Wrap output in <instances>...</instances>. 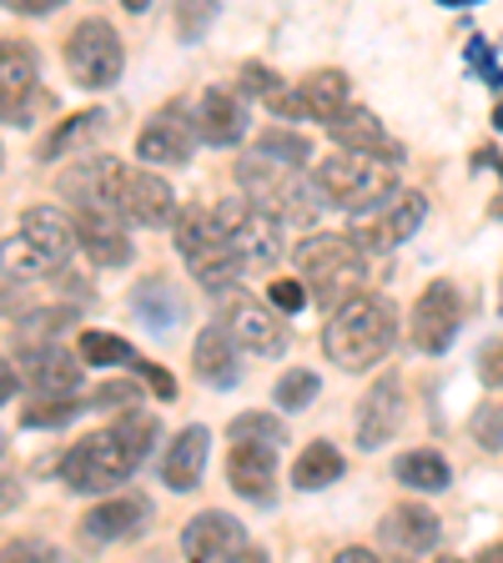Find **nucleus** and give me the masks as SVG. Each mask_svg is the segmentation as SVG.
<instances>
[{
    "instance_id": "nucleus-53",
    "label": "nucleus",
    "mask_w": 503,
    "mask_h": 563,
    "mask_svg": "<svg viewBox=\"0 0 503 563\" xmlns=\"http://www.w3.org/2000/svg\"><path fill=\"white\" fill-rule=\"evenodd\" d=\"M0 453H6V438H0Z\"/></svg>"
},
{
    "instance_id": "nucleus-37",
    "label": "nucleus",
    "mask_w": 503,
    "mask_h": 563,
    "mask_svg": "<svg viewBox=\"0 0 503 563\" xmlns=\"http://www.w3.org/2000/svg\"><path fill=\"white\" fill-rule=\"evenodd\" d=\"M258 152H262V156H272V162L303 166L307 156H313V141H307V136H297V131H282V126H272V131H262V136H258Z\"/></svg>"
},
{
    "instance_id": "nucleus-22",
    "label": "nucleus",
    "mask_w": 503,
    "mask_h": 563,
    "mask_svg": "<svg viewBox=\"0 0 503 563\" xmlns=\"http://www.w3.org/2000/svg\"><path fill=\"white\" fill-rule=\"evenodd\" d=\"M378 539H383V549H393V553H434L438 539H444V528H438L434 508L398 504V508H387V514H383Z\"/></svg>"
},
{
    "instance_id": "nucleus-50",
    "label": "nucleus",
    "mask_w": 503,
    "mask_h": 563,
    "mask_svg": "<svg viewBox=\"0 0 503 563\" xmlns=\"http://www.w3.org/2000/svg\"><path fill=\"white\" fill-rule=\"evenodd\" d=\"M493 126H499V131H503V101H499V106H493Z\"/></svg>"
},
{
    "instance_id": "nucleus-39",
    "label": "nucleus",
    "mask_w": 503,
    "mask_h": 563,
    "mask_svg": "<svg viewBox=\"0 0 503 563\" xmlns=\"http://www.w3.org/2000/svg\"><path fill=\"white\" fill-rule=\"evenodd\" d=\"M76 408H81V398H35L21 412V422L25 428H61V422L76 418Z\"/></svg>"
},
{
    "instance_id": "nucleus-40",
    "label": "nucleus",
    "mask_w": 503,
    "mask_h": 563,
    "mask_svg": "<svg viewBox=\"0 0 503 563\" xmlns=\"http://www.w3.org/2000/svg\"><path fill=\"white\" fill-rule=\"evenodd\" d=\"M307 297H313V292H307V282H303V277H277V282H272V287H267V302L277 307L282 317L303 312V307H307Z\"/></svg>"
},
{
    "instance_id": "nucleus-14",
    "label": "nucleus",
    "mask_w": 503,
    "mask_h": 563,
    "mask_svg": "<svg viewBox=\"0 0 503 563\" xmlns=\"http://www.w3.org/2000/svg\"><path fill=\"white\" fill-rule=\"evenodd\" d=\"M182 553L201 563H227V559H262L252 543H247V528L237 523L222 508H207L197 514L187 528H182Z\"/></svg>"
},
{
    "instance_id": "nucleus-7",
    "label": "nucleus",
    "mask_w": 503,
    "mask_h": 563,
    "mask_svg": "<svg viewBox=\"0 0 503 563\" xmlns=\"http://www.w3.org/2000/svg\"><path fill=\"white\" fill-rule=\"evenodd\" d=\"M66 70L81 91H111V86L121 81L127 46H121V35L111 31V21L91 15V21H81L66 35Z\"/></svg>"
},
{
    "instance_id": "nucleus-43",
    "label": "nucleus",
    "mask_w": 503,
    "mask_h": 563,
    "mask_svg": "<svg viewBox=\"0 0 503 563\" xmlns=\"http://www.w3.org/2000/svg\"><path fill=\"white\" fill-rule=\"evenodd\" d=\"M479 377L483 387H503V338L479 352Z\"/></svg>"
},
{
    "instance_id": "nucleus-51",
    "label": "nucleus",
    "mask_w": 503,
    "mask_h": 563,
    "mask_svg": "<svg viewBox=\"0 0 503 563\" xmlns=\"http://www.w3.org/2000/svg\"><path fill=\"white\" fill-rule=\"evenodd\" d=\"M438 5H479V0H438Z\"/></svg>"
},
{
    "instance_id": "nucleus-5",
    "label": "nucleus",
    "mask_w": 503,
    "mask_h": 563,
    "mask_svg": "<svg viewBox=\"0 0 503 563\" xmlns=\"http://www.w3.org/2000/svg\"><path fill=\"white\" fill-rule=\"evenodd\" d=\"M398 162L403 156H387V152H363V146H338L332 156H322L317 166V181L328 191L332 207L342 211H368L398 187Z\"/></svg>"
},
{
    "instance_id": "nucleus-34",
    "label": "nucleus",
    "mask_w": 503,
    "mask_h": 563,
    "mask_svg": "<svg viewBox=\"0 0 503 563\" xmlns=\"http://www.w3.org/2000/svg\"><path fill=\"white\" fill-rule=\"evenodd\" d=\"M136 312H141V322H146V328H156V332L176 328V317H182V297H176L162 277H146L136 287Z\"/></svg>"
},
{
    "instance_id": "nucleus-36",
    "label": "nucleus",
    "mask_w": 503,
    "mask_h": 563,
    "mask_svg": "<svg viewBox=\"0 0 503 563\" xmlns=\"http://www.w3.org/2000/svg\"><path fill=\"white\" fill-rule=\"evenodd\" d=\"M272 398H277L282 412L313 408V398H317V373H307V367H287V373L277 377V387H272Z\"/></svg>"
},
{
    "instance_id": "nucleus-48",
    "label": "nucleus",
    "mask_w": 503,
    "mask_h": 563,
    "mask_svg": "<svg viewBox=\"0 0 503 563\" xmlns=\"http://www.w3.org/2000/svg\"><path fill=\"white\" fill-rule=\"evenodd\" d=\"M338 563H378V559H373L368 549H342V553H338Z\"/></svg>"
},
{
    "instance_id": "nucleus-31",
    "label": "nucleus",
    "mask_w": 503,
    "mask_h": 563,
    "mask_svg": "<svg viewBox=\"0 0 503 563\" xmlns=\"http://www.w3.org/2000/svg\"><path fill=\"white\" fill-rule=\"evenodd\" d=\"M338 478H342V453L328 443V438H317V443H307L303 453H297V463H293V488L317 493V488H332Z\"/></svg>"
},
{
    "instance_id": "nucleus-32",
    "label": "nucleus",
    "mask_w": 503,
    "mask_h": 563,
    "mask_svg": "<svg viewBox=\"0 0 503 563\" xmlns=\"http://www.w3.org/2000/svg\"><path fill=\"white\" fill-rule=\"evenodd\" d=\"M0 272H6V277H15V282H31V277H56L61 262L46 257V252H41V246H35L25 232H15V236H6V242H0Z\"/></svg>"
},
{
    "instance_id": "nucleus-19",
    "label": "nucleus",
    "mask_w": 503,
    "mask_h": 563,
    "mask_svg": "<svg viewBox=\"0 0 503 563\" xmlns=\"http://www.w3.org/2000/svg\"><path fill=\"white\" fill-rule=\"evenodd\" d=\"M121 176L127 166L117 156H81V162L61 172L56 191L66 197V207H91V201H121Z\"/></svg>"
},
{
    "instance_id": "nucleus-33",
    "label": "nucleus",
    "mask_w": 503,
    "mask_h": 563,
    "mask_svg": "<svg viewBox=\"0 0 503 563\" xmlns=\"http://www.w3.org/2000/svg\"><path fill=\"white\" fill-rule=\"evenodd\" d=\"M76 352H81V363H91V367H136L141 363V352L131 347L127 338L101 332V328H86L81 342H76Z\"/></svg>"
},
{
    "instance_id": "nucleus-27",
    "label": "nucleus",
    "mask_w": 503,
    "mask_h": 563,
    "mask_svg": "<svg viewBox=\"0 0 503 563\" xmlns=\"http://www.w3.org/2000/svg\"><path fill=\"white\" fill-rule=\"evenodd\" d=\"M322 131H328V136L338 141V146H363V152L403 156V152H398V141L387 136L383 121H378L373 111H368V106H352V101H348V106H342V111H338V117H332Z\"/></svg>"
},
{
    "instance_id": "nucleus-30",
    "label": "nucleus",
    "mask_w": 503,
    "mask_h": 563,
    "mask_svg": "<svg viewBox=\"0 0 503 563\" xmlns=\"http://www.w3.org/2000/svg\"><path fill=\"white\" fill-rule=\"evenodd\" d=\"M393 478L413 493H444L453 483V468H448V457L434 453V448H413V453H403L393 463Z\"/></svg>"
},
{
    "instance_id": "nucleus-29",
    "label": "nucleus",
    "mask_w": 503,
    "mask_h": 563,
    "mask_svg": "<svg viewBox=\"0 0 503 563\" xmlns=\"http://www.w3.org/2000/svg\"><path fill=\"white\" fill-rule=\"evenodd\" d=\"M297 96H303L307 121H322V126H328L342 106H348V70H338V66L313 70V76H303Z\"/></svg>"
},
{
    "instance_id": "nucleus-49",
    "label": "nucleus",
    "mask_w": 503,
    "mask_h": 563,
    "mask_svg": "<svg viewBox=\"0 0 503 563\" xmlns=\"http://www.w3.org/2000/svg\"><path fill=\"white\" fill-rule=\"evenodd\" d=\"M121 5H127V11H136V15H141V11H146V5H152V0H121Z\"/></svg>"
},
{
    "instance_id": "nucleus-24",
    "label": "nucleus",
    "mask_w": 503,
    "mask_h": 563,
    "mask_svg": "<svg viewBox=\"0 0 503 563\" xmlns=\"http://www.w3.org/2000/svg\"><path fill=\"white\" fill-rule=\"evenodd\" d=\"M207 453H211V433H207V428H201V422L182 428V433L166 443V453H162V483H166L172 493L201 488V473H207Z\"/></svg>"
},
{
    "instance_id": "nucleus-38",
    "label": "nucleus",
    "mask_w": 503,
    "mask_h": 563,
    "mask_svg": "<svg viewBox=\"0 0 503 563\" xmlns=\"http://www.w3.org/2000/svg\"><path fill=\"white\" fill-rule=\"evenodd\" d=\"M217 11H222V0H176V35L187 46L201 41L211 31V21H217Z\"/></svg>"
},
{
    "instance_id": "nucleus-3",
    "label": "nucleus",
    "mask_w": 503,
    "mask_h": 563,
    "mask_svg": "<svg viewBox=\"0 0 503 563\" xmlns=\"http://www.w3.org/2000/svg\"><path fill=\"white\" fill-rule=\"evenodd\" d=\"M368 257H373V252H363L352 232H317L293 252L297 277L307 282V292H313L322 307H342L348 297L363 292Z\"/></svg>"
},
{
    "instance_id": "nucleus-28",
    "label": "nucleus",
    "mask_w": 503,
    "mask_h": 563,
    "mask_svg": "<svg viewBox=\"0 0 503 563\" xmlns=\"http://www.w3.org/2000/svg\"><path fill=\"white\" fill-rule=\"evenodd\" d=\"M111 126V111H101V106H91V111H81V117H66L56 131H51L46 141H41V162H61V156H81L86 146H91L101 131Z\"/></svg>"
},
{
    "instance_id": "nucleus-17",
    "label": "nucleus",
    "mask_w": 503,
    "mask_h": 563,
    "mask_svg": "<svg viewBox=\"0 0 503 563\" xmlns=\"http://www.w3.org/2000/svg\"><path fill=\"white\" fill-rule=\"evenodd\" d=\"M121 211H127L131 227L162 232V227L176 222V191L152 166H127V176H121Z\"/></svg>"
},
{
    "instance_id": "nucleus-41",
    "label": "nucleus",
    "mask_w": 503,
    "mask_h": 563,
    "mask_svg": "<svg viewBox=\"0 0 503 563\" xmlns=\"http://www.w3.org/2000/svg\"><path fill=\"white\" fill-rule=\"evenodd\" d=\"M473 443L489 448V453H499V448H503V412L493 408V402L473 412Z\"/></svg>"
},
{
    "instance_id": "nucleus-52",
    "label": "nucleus",
    "mask_w": 503,
    "mask_h": 563,
    "mask_svg": "<svg viewBox=\"0 0 503 563\" xmlns=\"http://www.w3.org/2000/svg\"><path fill=\"white\" fill-rule=\"evenodd\" d=\"M499 307H503V277H499Z\"/></svg>"
},
{
    "instance_id": "nucleus-1",
    "label": "nucleus",
    "mask_w": 503,
    "mask_h": 563,
    "mask_svg": "<svg viewBox=\"0 0 503 563\" xmlns=\"http://www.w3.org/2000/svg\"><path fill=\"white\" fill-rule=\"evenodd\" d=\"M156 418L131 412V418L111 422L101 433H86L61 453V483L70 493H111L141 468V457L152 453Z\"/></svg>"
},
{
    "instance_id": "nucleus-10",
    "label": "nucleus",
    "mask_w": 503,
    "mask_h": 563,
    "mask_svg": "<svg viewBox=\"0 0 503 563\" xmlns=\"http://www.w3.org/2000/svg\"><path fill=\"white\" fill-rule=\"evenodd\" d=\"M458 328H463V297H458L453 282H428L418 292V302H413L408 312V338L418 352H428V357H444L448 347H453Z\"/></svg>"
},
{
    "instance_id": "nucleus-42",
    "label": "nucleus",
    "mask_w": 503,
    "mask_h": 563,
    "mask_svg": "<svg viewBox=\"0 0 503 563\" xmlns=\"http://www.w3.org/2000/svg\"><path fill=\"white\" fill-rule=\"evenodd\" d=\"M0 559H11V563H21V559H61V549L56 543H46V539H15V543L0 549Z\"/></svg>"
},
{
    "instance_id": "nucleus-16",
    "label": "nucleus",
    "mask_w": 503,
    "mask_h": 563,
    "mask_svg": "<svg viewBox=\"0 0 503 563\" xmlns=\"http://www.w3.org/2000/svg\"><path fill=\"white\" fill-rule=\"evenodd\" d=\"M76 232H81V252H91L101 267H127L131 242H127V211L121 201H91V207H70Z\"/></svg>"
},
{
    "instance_id": "nucleus-11",
    "label": "nucleus",
    "mask_w": 503,
    "mask_h": 563,
    "mask_svg": "<svg viewBox=\"0 0 503 563\" xmlns=\"http://www.w3.org/2000/svg\"><path fill=\"white\" fill-rule=\"evenodd\" d=\"M217 297H222L227 328L242 342V352H252V357H282V352H287V328H282V317L272 302H258V297L232 292V287Z\"/></svg>"
},
{
    "instance_id": "nucleus-2",
    "label": "nucleus",
    "mask_w": 503,
    "mask_h": 563,
    "mask_svg": "<svg viewBox=\"0 0 503 563\" xmlns=\"http://www.w3.org/2000/svg\"><path fill=\"white\" fill-rule=\"evenodd\" d=\"M398 342V307L378 292H358L342 307H332L328 328H322V352L342 373H368L393 352Z\"/></svg>"
},
{
    "instance_id": "nucleus-8",
    "label": "nucleus",
    "mask_w": 503,
    "mask_h": 563,
    "mask_svg": "<svg viewBox=\"0 0 503 563\" xmlns=\"http://www.w3.org/2000/svg\"><path fill=\"white\" fill-rule=\"evenodd\" d=\"M217 217H222L227 227V242H232L237 262H242V272H267L282 262V217H272L267 207H258L252 197H232L217 207Z\"/></svg>"
},
{
    "instance_id": "nucleus-25",
    "label": "nucleus",
    "mask_w": 503,
    "mask_h": 563,
    "mask_svg": "<svg viewBox=\"0 0 503 563\" xmlns=\"http://www.w3.org/2000/svg\"><path fill=\"white\" fill-rule=\"evenodd\" d=\"M227 478H232V493L252 498V504H272V493H277V448L232 443Z\"/></svg>"
},
{
    "instance_id": "nucleus-6",
    "label": "nucleus",
    "mask_w": 503,
    "mask_h": 563,
    "mask_svg": "<svg viewBox=\"0 0 503 563\" xmlns=\"http://www.w3.org/2000/svg\"><path fill=\"white\" fill-rule=\"evenodd\" d=\"M172 236H176V252H182L187 272L207 292H227V287L242 277V262H237L232 242H227V227H222V217H217V207L176 211Z\"/></svg>"
},
{
    "instance_id": "nucleus-12",
    "label": "nucleus",
    "mask_w": 503,
    "mask_h": 563,
    "mask_svg": "<svg viewBox=\"0 0 503 563\" xmlns=\"http://www.w3.org/2000/svg\"><path fill=\"white\" fill-rule=\"evenodd\" d=\"M197 121H192V106L187 101H172L162 106L136 136V156L146 166H187L192 162V146H197Z\"/></svg>"
},
{
    "instance_id": "nucleus-13",
    "label": "nucleus",
    "mask_w": 503,
    "mask_h": 563,
    "mask_svg": "<svg viewBox=\"0 0 503 563\" xmlns=\"http://www.w3.org/2000/svg\"><path fill=\"white\" fill-rule=\"evenodd\" d=\"M41 91V56L25 41H0V121L6 126H31V106Z\"/></svg>"
},
{
    "instance_id": "nucleus-9",
    "label": "nucleus",
    "mask_w": 503,
    "mask_h": 563,
    "mask_svg": "<svg viewBox=\"0 0 503 563\" xmlns=\"http://www.w3.org/2000/svg\"><path fill=\"white\" fill-rule=\"evenodd\" d=\"M423 217H428V201H423V191L393 187L383 201H378V207L358 211V222H352V236H358V246H363V252L383 257V252H398L408 236H418Z\"/></svg>"
},
{
    "instance_id": "nucleus-21",
    "label": "nucleus",
    "mask_w": 503,
    "mask_h": 563,
    "mask_svg": "<svg viewBox=\"0 0 503 563\" xmlns=\"http://www.w3.org/2000/svg\"><path fill=\"white\" fill-rule=\"evenodd\" d=\"M192 121L207 146H237L247 136V101L227 86H211L201 91V101H192Z\"/></svg>"
},
{
    "instance_id": "nucleus-47",
    "label": "nucleus",
    "mask_w": 503,
    "mask_h": 563,
    "mask_svg": "<svg viewBox=\"0 0 503 563\" xmlns=\"http://www.w3.org/2000/svg\"><path fill=\"white\" fill-rule=\"evenodd\" d=\"M15 387H21V367H15L11 357H0V408L15 398Z\"/></svg>"
},
{
    "instance_id": "nucleus-4",
    "label": "nucleus",
    "mask_w": 503,
    "mask_h": 563,
    "mask_svg": "<svg viewBox=\"0 0 503 563\" xmlns=\"http://www.w3.org/2000/svg\"><path fill=\"white\" fill-rule=\"evenodd\" d=\"M237 187L258 201V207H267L272 217H282V222H317L332 207L317 176H303L297 166L272 162L262 152L237 162Z\"/></svg>"
},
{
    "instance_id": "nucleus-23",
    "label": "nucleus",
    "mask_w": 503,
    "mask_h": 563,
    "mask_svg": "<svg viewBox=\"0 0 503 563\" xmlns=\"http://www.w3.org/2000/svg\"><path fill=\"white\" fill-rule=\"evenodd\" d=\"M146 518H152V504L136 493H121V498H106L81 518V533L91 543H127L146 528Z\"/></svg>"
},
{
    "instance_id": "nucleus-20",
    "label": "nucleus",
    "mask_w": 503,
    "mask_h": 563,
    "mask_svg": "<svg viewBox=\"0 0 503 563\" xmlns=\"http://www.w3.org/2000/svg\"><path fill=\"white\" fill-rule=\"evenodd\" d=\"M192 367L207 387H237L242 383V342L232 338L227 322H211L192 342Z\"/></svg>"
},
{
    "instance_id": "nucleus-26",
    "label": "nucleus",
    "mask_w": 503,
    "mask_h": 563,
    "mask_svg": "<svg viewBox=\"0 0 503 563\" xmlns=\"http://www.w3.org/2000/svg\"><path fill=\"white\" fill-rule=\"evenodd\" d=\"M15 232H25L35 246H41V252H46V257H56L61 267H66L70 252L81 246V232H76V217H70V207H25Z\"/></svg>"
},
{
    "instance_id": "nucleus-45",
    "label": "nucleus",
    "mask_w": 503,
    "mask_h": 563,
    "mask_svg": "<svg viewBox=\"0 0 503 563\" xmlns=\"http://www.w3.org/2000/svg\"><path fill=\"white\" fill-rule=\"evenodd\" d=\"M11 15H56L66 0H0Z\"/></svg>"
},
{
    "instance_id": "nucleus-46",
    "label": "nucleus",
    "mask_w": 503,
    "mask_h": 563,
    "mask_svg": "<svg viewBox=\"0 0 503 563\" xmlns=\"http://www.w3.org/2000/svg\"><path fill=\"white\" fill-rule=\"evenodd\" d=\"M21 498H25L21 478H15V473H6V468H0V514H11V508L21 504Z\"/></svg>"
},
{
    "instance_id": "nucleus-15",
    "label": "nucleus",
    "mask_w": 503,
    "mask_h": 563,
    "mask_svg": "<svg viewBox=\"0 0 503 563\" xmlns=\"http://www.w3.org/2000/svg\"><path fill=\"white\" fill-rule=\"evenodd\" d=\"M403 412H408V402H403V373H378L373 387L363 393V402H358V418H352L358 422V448L373 453L387 438H398Z\"/></svg>"
},
{
    "instance_id": "nucleus-18",
    "label": "nucleus",
    "mask_w": 503,
    "mask_h": 563,
    "mask_svg": "<svg viewBox=\"0 0 503 563\" xmlns=\"http://www.w3.org/2000/svg\"><path fill=\"white\" fill-rule=\"evenodd\" d=\"M21 383L31 387V398H76L81 393V352H66L56 342L25 347Z\"/></svg>"
},
{
    "instance_id": "nucleus-44",
    "label": "nucleus",
    "mask_w": 503,
    "mask_h": 563,
    "mask_svg": "<svg viewBox=\"0 0 503 563\" xmlns=\"http://www.w3.org/2000/svg\"><path fill=\"white\" fill-rule=\"evenodd\" d=\"M131 398H136V387H131V383H106L91 402H96V408H127Z\"/></svg>"
},
{
    "instance_id": "nucleus-35",
    "label": "nucleus",
    "mask_w": 503,
    "mask_h": 563,
    "mask_svg": "<svg viewBox=\"0 0 503 563\" xmlns=\"http://www.w3.org/2000/svg\"><path fill=\"white\" fill-rule=\"evenodd\" d=\"M227 438L232 443H258V448H277L287 443V428H282L277 412H242V418H232V428H227Z\"/></svg>"
}]
</instances>
